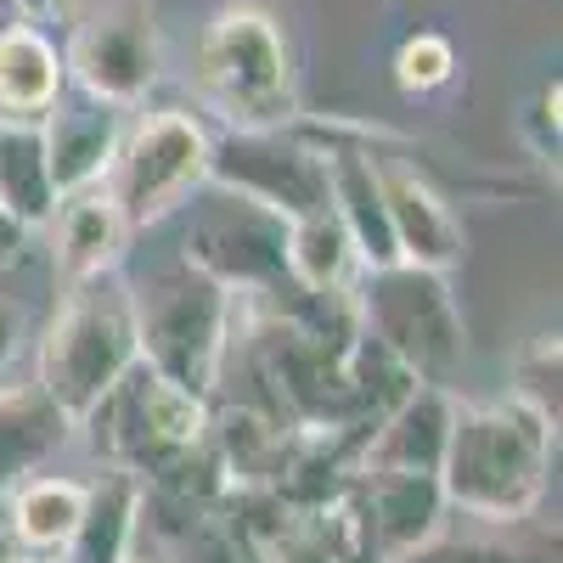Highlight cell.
Here are the masks:
<instances>
[{"label":"cell","instance_id":"6da1fadb","mask_svg":"<svg viewBox=\"0 0 563 563\" xmlns=\"http://www.w3.org/2000/svg\"><path fill=\"white\" fill-rule=\"evenodd\" d=\"M552 445L558 422L525 406L519 395L467 406L451 395L445 451H440V496L462 519L512 530L536 519L552 485Z\"/></svg>","mask_w":563,"mask_h":563},{"label":"cell","instance_id":"7a4b0ae2","mask_svg":"<svg viewBox=\"0 0 563 563\" xmlns=\"http://www.w3.org/2000/svg\"><path fill=\"white\" fill-rule=\"evenodd\" d=\"M113 467L135 474L147 490L225 507V479L209 445V400L169 384L164 372L135 361L85 422Z\"/></svg>","mask_w":563,"mask_h":563},{"label":"cell","instance_id":"3957f363","mask_svg":"<svg viewBox=\"0 0 563 563\" xmlns=\"http://www.w3.org/2000/svg\"><path fill=\"white\" fill-rule=\"evenodd\" d=\"M192 90L225 130H288L299 124V68L276 12L238 0L220 7L192 45Z\"/></svg>","mask_w":563,"mask_h":563},{"label":"cell","instance_id":"277c9868","mask_svg":"<svg viewBox=\"0 0 563 563\" xmlns=\"http://www.w3.org/2000/svg\"><path fill=\"white\" fill-rule=\"evenodd\" d=\"M135 366V316H130V282L102 276L85 288H63L57 316L40 333L34 384L52 400L68 429H85L90 411L108 400V389Z\"/></svg>","mask_w":563,"mask_h":563},{"label":"cell","instance_id":"5b68a950","mask_svg":"<svg viewBox=\"0 0 563 563\" xmlns=\"http://www.w3.org/2000/svg\"><path fill=\"white\" fill-rule=\"evenodd\" d=\"M350 310L361 339L378 344L411 384L451 389L467 361V321L456 310V294L440 271L422 265H372L355 276Z\"/></svg>","mask_w":563,"mask_h":563},{"label":"cell","instance_id":"8992f818","mask_svg":"<svg viewBox=\"0 0 563 563\" xmlns=\"http://www.w3.org/2000/svg\"><path fill=\"white\" fill-rule=\"evenodd\" d=\"M130 316L135 361H147L169 384L203 400L220 395L231 344H238V294H225L220 282H209L192 265H175L130 288Z\"/></svg>","mask_w":563,"mask_h":563},{"label":"cell","instance_id":"52a82bcc","mask_svg":"<svg viewBox=\"0 0 563 563\" xmlns=\"http://www.w3.org/2000/svg\"><path fill=\"white\" fill-rule=\"evenodd\" d=\"M214 158V130L186 108H153L124 135L108 169V192L119 198L130 231H153L169 214H180L203 186Z\"/></svg>","mask_w":563,"mask_h":563},{"label":"cell","instance_id":"ba28073f","mask_svg":"<svg viewBox=\"0 0 563 563\" xmlns=\"http://www.w3.org/2000/svg\"><path fill=\"white\" fill-rule=\"evenodd\" d=\"M68 85L108 108H141L164 79V34L153 0H102L68 23Z\"/></svg>","mask_w":563,"mask_h":563},{"label":"cell","instance_id":"9c48e42d","mask_svg":"<svg viewBox=\"0 0 563 563\" xmlns=\"http://www.w3.org/2000/svg\"><path fill=\"white\" fill-rule=\"evenodd\" d=\"M209 186L288 225V220L327 209V158L299 124H288V130H225V135H214Z\"/></svg>","mask_w":563,"mask_h":563},{"label":"cell","instance_id":"30bf717a","mask_svg":"<svg viewBox=\"0 0 563 563\" xmlns=\"http://www.w3.org/2000/svg\"><path fill=\"white\" fill-rule=\"evenodd\" d=\"M282 243H288V225H282L276 214L225 198V203L203 209L192 225H186L180 265L203 271L209 282H220V288L238 294V299H271V294L288 288V260H282Z\"/></svg>","mask_w":563,"mask_h":563},{"label":"cell","instance_id":"8fae6325","mask_svg":"<svg viewBox=\"0 0 563 563\" xmlns=\"http://www.w3.org/2000/svg\"><path fill=\"white\" fill-rule=\"evenodd\" d=\"M378 186H384V209H389V231H395V254L406 265L451 276L467 254L451 198L417 164H406L395 153H378Z\"/></svg>","mask_w":563,"mask_h":563},{"label":"cell","instance_id":"7c38bea8","mask_svg":"<svg viewBox=\"0 0 563 563\" xmlns=\"http://www.w3.org/2000/svg\"><path fill=\"white\" fill-rule=\"evenodd\" d=\"M45 238H52V271L63 288H85V282H102L124 265L130 254V220L119 209V198L108 192V180L79 186V192L57 198L52 220H45Z\"/></svg>","mask_w":563,"mask_h":563},{"label":"cell","instance_id":"4fadbf2b","mask_svg":"<svg viewBox=\"0 0 563 563\" xmlns=\"http://www.w3.org/2000/svg\"><path fill=\"white\" fill-rule=\"evenodd\" d=\"M350 496L361 507L372 563H406L440 536L445 496L434 474H355L350 467Z\"/></svg>","mask_w":563,"mask_h":563},{"label":"cell","instance_id":"5bb4252c","mask_svg":"<svg viewBox=\"0 0 563 563\" xmlns=\"http://www.w3.org/2000/svg\"><path fill=\"white\" fill-rule=\"evenodd\" d=\"M119 135H124V108H108L97 97H68L45 113L40 124V141H45V169H52V186L57 198L79 192V186H97L108 180L113 169V153H119Z\"/></svg>","mask_w":563,"mask_h":563},{"label":"cell","instance_id":"9a60e30c","mask_svg":"<svg viewBox=\"0 0 563 563\" xmlns=\"http://www.w3.org/2000/svg\"><path fill=\"white\" fill-rule=\"evenodd\" d=\"M68 68L52 29H34L23 18L0 23V124H29L40 130L45 113L63 102Z\"/></svg>","mask_w":563,"mask_h":563},{"label":"cell","instance_id":"2e32d148","mask_svg":"<svg viewBox=\"0 0 563 563\" xmlns=\"http://www.w3.org/2000/svg\"><path fill=\"white\" fill-rule=\"evenodd\" d=\"M141 485L124 467H102L97 485H85V512L63 547L57 563H135V547H141Z\"/></svg>","mask_w":563,"mask_h":563},{"label":"cell","instance_id":"e0dca14e","mask_svg":"<svg viewBox=\"0 0 563 563\" xmlns=\"http://www.w3.org/2000/svg\"><path fill=\"white\" fill-rule=\"evenodd\" d=\"M0 501H7V536L18 547V558L29 563H52L63 558L79 512H85V485L68 479V474H29L18 485L0 490Z\"/></svg>","mask_w":563,"mask_h":563},{"label":"cell","instance_id":"ac0fdd59","mask_svg":"<svg viewBox=\"0 0 563 563\" xmlns=\"http://www.w3.org/2000/svg\"><path fill=\"white\" fill-rule=\"evenodd\" d=\"M282 260H288V288L310 299H350L355 276H361V254L350 243V231L339 225L333 203L305 220H288Z\"/></svg>","mask_w":563,"mask_h":563},{"label":"cell","instance_id":"d6986e66","mask_svg":"<svg viewBox=\"0 0 563 563\" xmlns=\"http://www.w3.org/2000/svg\"><path fill=\"white\" fill-rule=\"evenodd\" d=\"M68 417L40 395V384H0V490L40 474L68 440Z\"/></svg>","mask_w":563,"mask_h":563},{"label":"cell","instance_id":"ffe728a7","mask_svg":"<svg viewBox=\"0 0 563 563\" xmlns=\"http://www.w3.org/2000/svg\"><path fill=\"white\" fill-rule=\"evenodd\" d=\"M0 209H7L23 231H45L57 209V186L45 169V141L29 124H0Z\"/></svg>","mask_w":563,"mask_h":563},{"label":"cell","instance_id":"44dd1931","mask_svg":"<svg viewBox=\"0 0 563 563\" xmlns=\"http://www.w3.org/2000/svg\"><path fill=\"white\" fill-rule=\"evenodd\" d=\"M395 85L406 90V97H434V90H445L462 68L456 57V45L440 34V29H417L400 40V52H395Z\"/></svg>","mask_w":563,"mask_h":563},{"label":"cell","instance_id":"7402d4cb","mask_svg":"<svg viewBox=\"0 0 563 563\" xmlns=\"http://www.w3.org/2000/svg\"><path fill=\"white\" fill-rule=\"evenodd\" d=\"M558 378H563V355H558V333H536L519 355H512V395L525 406H536L541 417L558 422Z\"/></svg>","mask_w":563,"mask_h":563},{"label":"cell","instance_id":"603a6c76","mask_svg":"<svg viewBox=\"0 0 563 563\" xmlns=\"http://www.w3.org/2000/svg\"><path fill=\"white\" fill-rule=\"evenodd\" d=\"M558 108H563V90H558V79L552 85H541L536 90V102L519 113V135H525V147H530V158L558 180Z\"/></svg>","mask_w":563,"mask_h":563},{"label":"cell","instance_id":"cb8c5ba5","mask_svg":"<svg viewBox=\"0 0 563 563\" xmlns=\"http://www.w3.org/2000/svg\"><path fill=\"white\" fill-rule=\"evenodd\" d=\"M422 563H547L541 552H525V547H501V541H429L417 552Z\"/></svg>","mask_w":563,"mask_h":563},{"label":"cell","instance_id":"d4e9b609","mask_svg":"<svg viewBox=\"0 0 563 563\" xmlns=\"http://www.w3.org/2000/svg\"><path fill=\"white\" fill-rule=\"evenodd\" d=\"M7 12L34 29H68L79 18V0H7Z\"/></svg>","mask_w":563,"mask_h":563},{"label":"cell","instance_id":"484cf974","mask_svg":"<svg viewBox=\"0 0 563 563\" xmlns=\"http://www.w3.org/2000/svg\"><path fill=\"white\" fill-rule=\"evenodd\" d=\"M18 350H23V310L12 299H0V378L12 372Z\"/></svg>","mask_w":563,"mask_h":563},{"label":"cell","instance_id":"4316f807","mask_svg":"<svg viewBox=\"0 0 563 563\" xmlns=\"http://www.w3.org/2000/svg\"><path fill=\"white\" fill-rule=\"evenodd\" d=\"M34 243V231H23L7 209H0V271H12L18 260H23V249Z\"/></svg>","mask_w":563,"mask_h":563}]
</instances>
